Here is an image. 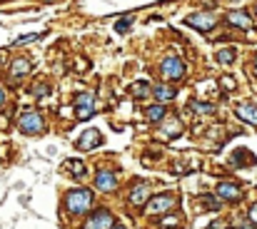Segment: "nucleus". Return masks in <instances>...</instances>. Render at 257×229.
<instances>
[{"label": "nucleus", "mask_w": 257, "mask_h": 229, "mask_svg": "<svg viewBox=\"0 0 257 229\" xmlns=\"http://www.w3.org/2000/svg\"><path fill=\"white\" fill-rule=\"evenodd\" d=\"M185 23L205 33V30H212V28H215V15H212V13H192V15H187Z\"/></svg>", "instance_id": "nucleus-4"}, {"label": "nucleus", "mask_w": 257, "mask_h": 229, "mask_svg": "<svg viewBox=\"0 0 257 229\" xmlns=\"http://www.w3.org/2000/svg\"><path fill=\"white\" fill-rule=\"evenodd\" d=\"M130 25H132V18L128 15L125 20H120V23L115 25V30H118V33H128V28H130Z\"/></svg>", "instance_id": "nucleus-21"}, {"label": "nucleus", "mask_w": 257, "mask_h": 229, "mask_svg": "<svg viewBox=\"0 0 257 229\" xmlns=\"http://www.w3.org/2000/svg\"><path fill=\"white\" fill-rule=\"evenodd\" d=\"M177 132H180V125H177V122H167V125H165V135H167V137H175Z\"/></svg>", "instance_id": "nucleus-22"}, {"label": "nucleus", "mask_w": 257, "mask_h": 229, "mask_svg": "<svg viewBox=\"0 0 257 229\" xmlns=\"http://www.w3.org/2000/svg\"><path fill=\"white\" fill-rule=\"evenodd\" d=\"M3 100H5V92H3V87H0V105H3Z\"/></svg>", "instance_id": "nucleus-29"}, {"label": "nucleus", "mask_w": 257, "mask_h": 229, "mask_svg": "<svg viewBox=\"0 0 257 229\" xmlns=\"http://www.w3.org/2000/svg\"><path fill=\"white\" fill-rule=\"evenodd\" d=\"M240 187L237 184H232V182H220L217 184V197L220 199H230V202H235V199H240Z\"/></svg>", "instance_id": "nucleus-10"}, {"label": "nucleus", "mask_w": 257, "mask_h": 229, "mask_svg": "<svg viewBox=\"0 0 257 229\" xmlns=\"http://www.w3.org/2000/svg\"><path fill=\"white\" fill-rule=\"evenodd\" d=\"M150 199V189H147V184H137L135 189H132V194H130V202L132 204H145Z\"/></svg>", "instance_id": "nucleus-12"}, {"label": "nucleus", "mask_w": 257, "mask_h": 229, "mask_svg": "<svg viewBox=\"0 0 257 229\" xmlns=\"http://www.w3.org/2000/svg\"><path fill=\"white\" fill-rule=\"evenodd\" d=\"M147 92H150V85L145 80L137 82V85H132V97H147Z\"/></svg>", "instance_id": "nucleus-19"}, {"label": "nucleus", "mask_w": 257, "mask_h": 229, "mask_svg": "<svg viewBox=\"0 0 257 229\" xmlns=\"http://www.w3.org/2000/svg\"><path fill=\"white\" fill-rule=\"evenodd\" d=\"M192 107H195V112H205V115L212 112V105H210V102H192Z\"/></svg>", "instance_id": "nucleus-20"}, {"label": "nucleus", "mask_w": 257, "mask_h": 229, "mask_svg": "<svg viewBox=\"0 0 257 229\" xmlns=\"http://www.w3.org/2000/svg\"><path fill=\"white\" fill-rule=\"evenodd\" d=\"M250 219H252V222H257V207H252V209H250Z\"/></svg>", "instance_id": "nucleus-28"}, {"label": "nucleus", "mask_w": 257, "mask_h": 229, "mask_svg": "<svg viewBox=\"0 0 257 229\" xmlns=\"http://www.w3.org/2000/svg\"><path fill=\"white\" fill-rule=\"evenodd\" d=\"M237 117H240V120H245V122L257 125V105H250V102L237 105Z\"/></svg>", "instance_id": "nucleus-11"}, {"label": "nucleus", "mask_w": 257, "mask_h": 229, "mask_svg": "<svg viewBox=\"0 0 257 229\" xmlns=\"http://www.w3.org/2000/svg\"><path fill=\"white\" fill-rule=\"evenodd\" d=\"M202 202H205V204H207L210 209H217V207H220V202H217V199H212V197H205Z\"/></svg>", "instance_id": "nucleus-25"}, {"label": "nucleus", "mask_w": 257, "mask_h": 229, "mask_svg": "<svg viewBox=\"0 0 257 229\" xmlns=\"http://www.w3.org/2000/svg\"><path fill=\"white\" fill-rule=\"evenodd\" d=\"M30 73V63L28 60H23V58H18L13 65H10V75L18 80V77H23V75H28Z\"/></svg>", "instance_id": "nucleus-13"}, {"label": "nucleus", "mask_w": 257, "mask_h": 229, "mask_svg": "<svg viewBox=\"0 0 257 229\" xmlns=\"http://www.w3.org/2000/svg\"><path fill=\"white\" fill-rule=\"evenodd\" d=\"M175 224H177V219H175V217H170V219H165V222H162V227H175Z\"/></svg>", "instance_id": "nucleus-27"}, {"label": "nucleus", "mask_w": 257, "mask_h": 229, "mask_svg": "<svg viewBox=\"0 0 257 229\" xmlns=\"http://www.w3.org/2000/svg\"><path fill=\"white\" fill-rule=\"evenodd\" d=\"M33 92H35L38 97H45V95H48V85H43V82H38V85L33 87Z\"/></svg>", "instance_id": "nucleus-23"}, {"label": "nucleus", "mask_w": 257, "mask_h": 229, "mask_svg": "<svg viewBox=\"0 0 257 229\" xmlns=\"http://www.w3.org/2000/svg\"><path fill=\"white\" fill-rule=\"evenodd\" d=\"M152 92H155V97H157L160 102H167V100H175V97H177V92H175L172 87H167V85H157Z\"/></svg>", "instance_id": "nucleus-14"}, {"label": "nucleus", "mask_w": 257, "mask_h": 229, "mask_svg": "<svg viewBox=\"0 0 257 229\" xmlns=\"http://www.w3.org/2000/svg\"><path fill=\"white\" fill-rule=\"evenodd\" d=\"M75 112H78V117L80 120H90L93 117V95L90 92H83L78 100H75Z\"/></svg>", "instance_id": "nucleus-7"}, {"label": "nucleus", "mask_w": 257, "mask_h": 229, "mask_svg": "<svg viewBox=\"0 0 257 229\" xmlns=\"http://www.w3.org/2000/svg\"><path fill=\"white\" fill-rule=\"evenodd\" d=\"M100 140H103V135H100V130H85V135L78 140V147L80 150H95L98 145H100Z\"/></svg>", "instance_id": "nucleus-9"}, {"label": "nucleus", "mask_w": 257, "mask_h": 229, "mask_svg": "<svg viewBox=\"0 0 257 229\" xmlns=\"http://www.w3.org/2000/svg\"><path fill=\"white\" fill-rule=\"evenodd\" d=\"M172 207H175V199H172L170 194H165V197H155V199H147V212H150V214H167Z\"/></svg>", "instance_id": "nucleus-5"}, {"label": "nucleus", "mask_w": 257, "mask_h": 229, "mask_svg": "<svg viewBox=\"0 0 257 229\" xmlns=\"http://www.w3.org/2000/svg\"><path fill=\"white\" fill-rule=\"evenodd\" d=\"M232 60H235V50H232V48H225V50H220V53H217V63L230 65Z\"/></svg>", "instance_id": "nucleus-18"}, {"label": "nucleus", "mask_w": 257, "mask_h": 229, "mask_svg": "<svg viewBox=\"0 0 257 229\" xmlns=\"http://www.w3.org/2000/svg\"><path fill=\"white\" fill-rule=\"evenodd\" d=\"M110 229H125V227H118V224H113V227H110Z\"/></svg>", "instance_id": "nucleus-30"}, {"label": "nucleus", "mask_w": 257, "mask_h": 229, "mask_svg": "<svg viewBox=\"0 0 257 229\" xmlns=\"http://www.w3.org/2000/svg\"><path fill=\"white\" fill-rule=\"evenodd\" d=\"M43 127H45V122L35 110H28V112L20 115V130L25 135H38V132H43Z\"/></svg>", "instance_id": "nucleus-2"}, {"label": "nucleus", "mask_w": 257, "mask_h": 229, "mask_svg": "<svg viewBox=\"0 0 257 229\" xmlns=\"http://www.w3.org/2000/svg\"><path fill=\"white\" fill-rule=\"evenodd\" d=\"M115 224V219H113V214L110 212H95L88 222H85V229H110Z\"/></svg>", "instance_id": "nucleus-6"}, {"label": "nucleus", "mask_w": 257, "mask_h": 229, "mask_svg": "<svg viewBox=\"0 0 257 229\" xmlns=\"http://www.w3.org/2000/svg\"><path fill=\"white\" fill-rule=\"evenodd\" d=\"M162 75H165L167 80H182V75H185V63H182L180 58H167V60H162Z\"/></svg>", "instance_id": "nucleus-3"}, {"label": "nucleus", "mask_w": 257, "mask_h": 229, "mask_svg": "<svg viewBox=\"0 0 257 229\" xmlns=\"http://www.w3.org/2000/svg\"><path fill=\"white\" fill-rule=\"evenodd\" d=\"M35 38H38V35H23V38H18V40H15V45H25V43H33Z\"/></svg>", "instance_id": "nucleus-24"}, {"label": "nucleus", "mask_w": 257, "mask_h": 229, "mask_svg": "<svg viewBox=\"0 0 257 229\" xmlns=\"http://www.w3.org/2000/svg\"><path fill=\"white\" fill-rule=\"evenodd\" d=\"M222 85L232 90V87H235V80H232V77H222Z\"/></svg>", "instance_id": "nucleus-26"}, {"label": "nucleus", "mask_w": 257, "mask_h": 229, "mask_svg": "<svg viewBox=\"0 0 257 229\" xmlns=\"http://www.w3.org/2000/svg\"><path fill=\"white\" fill-rule=\"evenodd\" d=\"M227 20H230L232 25H237V28H252V20H250L245 13H230Z\"/></svg>", "instance_id": "nucleus-15"}, {"label": "nucleus", "mask_w": 257, "mask_h": 229, "mask_svg": "<svg viewBox=\"0 0 257 229\" xmlns=\"http://www.w3.org/2000/svg\"><path fill=\"white\" fill-rule=\"evenodd\" d=\"M95 187L103 189V192H113V189L118 187V179H115V174H113L110 169H100V172L95 174Z\"/></svg>", "instance_id": "nucleus-8"}, {"label": "nucleus", "mask_w": 257, "mask_h": 229, "mask_svg": "<svg viewBox=\"0 0 257 229\" xmlns=\"http://www.w3.org/2000/svg\"><path fill=\"white\" fill-rule=\"evenodd\" d=\"M147 120H150V122H162V120H165V107H162V105L147 107Z\"/></svg>", "instance_id": "nucleus-17"}, {"label": "nucleus", "mask_w": 257, "mask_h": 229, "mask_svg": "<svg viewBox=\"0 0 257 229\" xmlns=\"http://www.w3.org/2000/svg\"><path fill=\"white\" fill-rule=\"evenodd\" d=\"M65 169L73 174V177H83L85 174V164L80 159H65Z\"/></svg>", "instance_id": "nucleus-16"}, {"label": "nucleus", "mask_w": 257, "mask_h": 229, "mask_svg": "<svg viewBox=\"0 0 257 229\" xmlns=\"http://www.w3.org/2000/svg\"><path fill=\"white\" fill-rule=\"evenodd\" d=\"M65 207H68V212H73V214L88 212V209L93 207V192H90V189H83V187L70 189L68 197H65Z\"/></svg>", "instance_id": "nucleus-1"}, {"label": "nucleus", "mask_w": 257, "mask_h": 229, "mask_svg": "<svg viewBox=\"0 0 257 229\" xmlns=\"http://www.w3.org/2000/svg\"><path fill=\"white\" fill-rule=\"evenodd\" d=\"M255 73H257V58H255Z\"/></svg>", "instance_id": "nucleus-31"}]
</instances>
